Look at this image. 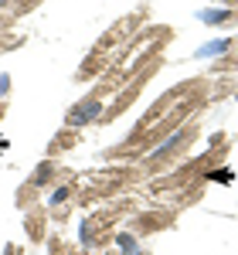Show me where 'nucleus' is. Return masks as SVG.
Here are the masks:
<instances>
[{
	"label": "nucleus",
	"instance_id": "1",
	"mask_svg": "<svg viewBox=\"0 0 238 255\" xmlns=\"http://www.w3.org/2000/svg\"><path fill=\"white\" fill-rule=\"evenodd\" d=\"M99 113H102L99 102H85V106H79V109L68 113V126H85V123H92Z\"/></svg>",
	"mask_w": 238,
	"mask_h": 255
},
{
	"label": "nucleus",
	"instance_id": "2",
	"mask_svg": "<svg viewBox=\"0 0 238 255\" xmlns=\"http://www.w3.org/2000/svg\"><path fill=\"white\" fill-rule=\"evenodd\" d=\"M225 48H228V41H211V44H204V48H201L198 55H201V58H208V55H221Z\"/></svg>",
	"mask_w": 238,
	"mask_h": 255
},
{
	"label": "nucleus",
	"instance_id": "3",
	"mask_svg": "<svg viewBox=\"0 0 238 255\" xmlns=\"http://www.w3.org/2000/svg\"><path fill=\"white\" fill-rule=\"evenodd\" d=\"M201 17L208 20V24H221V20H228V10H204Z\"/></svg>",
	"mask_w": 238,
	"mask_h": 255
},
{
	"label": "nucleus",
	"instance_id": "4",
	"mask_svg": "<svg viewBox=\"0 0 238 255\" xmlns=\"http://www.w3.org/2000/svg\"><path fill=\"white\" fill-rule=\"evenodd\" d=\"M119 245H122V249H126L129 255H136V242H133L129 235H119Z\"/></svg>",
	"mask_w": 238,
	"mask_h": 255
},
{
	"label": "nucleus",
	"instance_id": "5",
	"mask_svg": "<svg viewBox=\"0 0 238 255\" xmlns=\"http://www.w3.org/2000/svg\"><path fill=\"white\" fill-rule=\"evenodd\" d=\"M211 180H232V174H228V170H215V174H211Z\"/></svg>",
	"mask_w": 238,
	"mask_h": 255
},
{
	"label": "nucleus",
	"instance_id": "6",
	"mask_svg": "<svg viewBox=\"0 0 238 255\" xmlns=\"http://www.w3.org/2000/svg\"><path fill=\"white\" fill-rule=\"evenodd\" d=\"M7 85H10V79H7V75H0V96L7 92Z\"/></svg>",
	"mask_w": 238,
	"mask_h": 255
},
{
	"label": "nucleus",
	"instance_id": "7",
	"mask_svg": "<svg viewBox=\"0 0 238 255\" xmlns=\"http://www.w3.org/2000/svg\"><path fill=\"white\" fill-rule=\"evenodd\" d=\"M3 146H7V143H3V139H0V150H3Z\"/></svg>",
	"mask_w": 238,
	"mask_h": 255
},
{
	"label": "nucleus",
	"instance_id": "8",
	"mask_svg": "<svg viewBox=\"0 0 238 255\" xmlns=\"http://www.w3.org/2000/svg\"><path fill=\"white\" fill-rule=\"evenodd\" d=\"M0 3H3V0H0Z\"/></svg>",
	"mask_w": 238,
	"mask_h": 255
}]
</instances>
